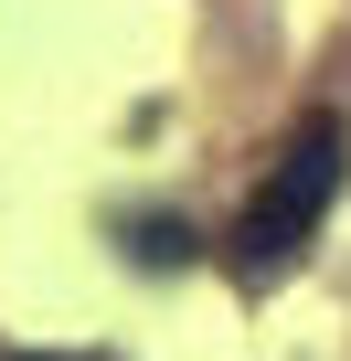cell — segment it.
<instances>
[{"instance_id": "cell-1", "label": "cell", "mask_w": 351, "mask_h": 361, "mask_svg": "<svg viewBox=\"0 0 351 361\" xmlns=\"http://www.w3.org/2000/svg\"><path fill=\"white\" fill-rule=\"evenodd\" d=\"M330 192H340V117H309V128L277 149V170L256 180V202L234 213V266H245V276H277V266L319 234Z\"/></svg>"}, {"instance_id": "cell-2", "label": "cell", "mask_w": 351, "mask_h": 361, "mask_svg": "<svg viewBox=\"0 0 351 361\" xmlns=\"http://www.w3.org/2000/svg\"><path fill=\"white\" fill-rule=\"evenodd\" d=\"M138 255L149 266H182V224H138Z\"/></svg>"}, {"instance_id": "cell-3", "label": "cell", "mask_w": 351, "mask_h": 361, "mask_svg": "<svg viewBox=\"0 0 351 361\" xmlns=\"http://www.w3.org/2000/svg\"><path fill=\"white\" fill-rule=\"evenodd\" d=\"M11 361H43V350H11Z\"/></svg>"}]
</instances>
